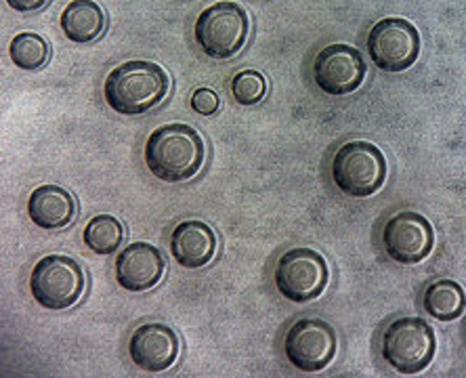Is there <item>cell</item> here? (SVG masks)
<instances>
[{"mask_svg": "<svg viewBox=\"0 0 466 378\" xmlns=\"http://www.w3.org/2000/svg\"><path fill=\"white\" fill-rule=\"evenodd\" d=\"M168 88L170 80L164 67L146 59H133L107 74L104 97L116 114L141 116L160 106Z\"/></svg>", "mask_w": 466, "mask_h": 378, "instance_id": "2", "label": "cell"}, {"mask_svg": "<svg viewBox=\"0 0 466 378\" xmlns=\"http://www.w3.org/2000/svg\"><path fill=\"white\" fill-rule=\"evenodd\" d=\"M130 360L143 373H167L175 366L181 353L179 334L162 322H149L133 330L128 341Z\"/></svg>", "mask_w": 466, "mask_h": 378, "instance_id": "12", "label": "cell"}, {"mask_svg": "<svg viewBox=\"0 0 466 378\" xmlns=\"http://www.w3.org/2000/svg\"><path fill=\"white\" fill-rule=\"evenodd\" d=\"M27 215L40 230H64L76 219L78 202L61 185H40L27 198Z\"/></svg>", "mask_w": 466, "mask_h": 378, "instance_id": "15", "label": "cell"}, {"mask_svg": "<svg viewBox=\"0 0 466 378\" xmlns=\"http://www.w3.org/2000/svg\"><path fill=\"white\" fill-rule=\"evenodd\" d=\"M330 177L337 189L351 198H370L385 185L387 160L374 143L353 139L334 151Z\"/></svg>", "mask_w": 466, "mask_h": 378, "instance_id": "4", "label": "cell"}, {"mask_svg": "<svg viewBox=\"0 0 466 378\" xmlns=\"http://www.w3.org/2000/svg\"><path fill=\"white\" fill-rule=\"evenodd\" d=\"M86 286L85 270L76 259L49 254L34 265L30 276L32 299L49 312H64L76 305Z\"/></svg>", "mask_w": 466, "mask_h": 378, "instance_id": "6", "label": "cell"}, {"mask_svg": "<svg viewBox=\"0 0 466 378\" xmlns=\"http://www.w3.org/2000/svg\"><path fill=\"white\" fill-rule=\"evenodd\" d=\"M49 3L51 0H6V5L17 13H38Z\"/></svg>", "mask_w": 466, "mask_h": 378, "instance_id": "22", "label": "cell"}, {"mask_svg": "<svg viewBox=\"0 0 466 378\" xmlns=\"http://www.w3.org/2000/svg\"><path fill=\"white\" fill-rule=\"evenodd\" d=\"M366 59L351 45H328L313 59L311 76L321 93L342 97L355 93L366 80Z\"/></svg>", "mask_w": 466, "mask_h": 378, "instance_id": "11", "label": "cell"}, {"mask_svg": "<svg viewBox=\"0 0 466 378\" xmlns=\"http://www.w3.org/2000/svg\"><path fill=\"white\" fill-rule=\"evenodd\" d=\"M127 231L120 219L114 215H97L93 217L85 227L82 240H85L86 249L95 254H112L125 242Z\"/></svg>", "mask_w": 466, "mask_h": 378, "instance_id": "18", "label": "cell"}, {"mask_svg": "<svg viewBox=\"0 0 466 378\" xmlns=\"http://www.w3.org/2000/svg\"><path fill=\"white\" fill-rule=\"evenodd\" d=\"M437 352L435 330L420 318H397L380 336V355L395 373L420 374Z\"/></svg>", "mask_w": 466, "mask_h": 378, "instance_id": "5", "label": "cell"}, {"mask_svg": "<svg viewBox=\"0 0 466 378\" xmlns=\"http://www.w3.org/2000/svg\"><path fill=\"white\" fill-rule=\"evenodd\" d=\"M167 261L156 246L133 242L116 259V281L128 292H146L160 284Z\"/></svg>", "mask_w": 466, "mask_h": 378, "instance_id": "13", "label": "cell"}, {"mask_svg": "<svg viewBox=\"0 0 466 378\" xmlns=\"http://www.w3.org/2000/svg\"><path fill=\"white\" fill-rule=\"evenodd\" d=\"M189 103H191V109L200 116H212L218 112V107H221V99H218V95L208 87L196 88Z\"/></svg>", "mask_w": 466, "mask_h": 378, "instance_id": "21", "label": "cell"}, {"mask_svg": "<svg viewBox=\"0 0 466 378\" xmlns=\"http://www.w3.org/2000/svg\"><path fill=\"white\" fill-rule=\"evenodd\" d=\"M229 91L239 106H257L267 95V78L258 70H242L231 78Z\"/></svg>", "mask_w": 466, "mask_h": 378, "instance_id": "20", "label": "cell"}, {"mask_svg": "<svg viewBox=\"0 0 466 378\" xmlns=\"http://www.w3.org/2000/svg\"><path fill=\"white\" fill-rule=\"evenodd\" d=\"M337 332L319 318L297 320L284 336V355L300 373H321L337 355Z\"/></svg>", "mask_w": 466, "mask_h": 378, "instance_id": "9", "label": "cell"}, {"mask_svg": "<svg viewBox=\"0 0 466 378\" xmlns=\"http://www.w3.org/2000/svg\"><path fill=\"white\" fill-rule=\"evenodd\" d=\"M380 244L390 261L400 265H418L433 252L435 231L427 217L414 210L390 215L380 231Z\"/></svg>", "mask_w": 466, "mask_h": 378, "instance_id": "10", "label": "cell"}, {"mask_svg": "<svg viewBox=\"0 0 466 378\" xmlns=\"http://www.w3.org/2000/svg\"><path fill=\"white\" fill-rule=\"evenodd\" d=\"M59 26L67 40L76 45H88L106 34L107 15L104 6L95 0H72L61 13Z\"/></svg>", "mask_w": 466, "mask_h": 378, "instance_id": "16", "label": "cell"}, {"mask_svg": "<svg viewBox=\"0 0 466 378\" xmlns=\"http://www.w3.org/2000/svg\"><path fill=\"white\" fill-rule=\"evenodd\" d=\"M207 160L202 135L189 125L173 122L156 128L146 141V164L164 183H183L200 173Z\"/></svg>", "mask_w": 466, "mask_h": 378, "instance_id": "1", "label": "cell"}, {"mask_svg": "<svg viewBox=\"0 0 466 378\" xmlns=\"http://www.w3.org/2000/svg\"><path fill=\"white\" fill-rule=\"evenodd\" d=\"M368 55L380 72H406L420 55V34L403 17H382L368 32Z\"/></svg>", "mask_w": 466, "mask_h": 378, "instance_id": "8", "label": "cell"}, {"mask_svg": "<svg viewBox=\"0 0 466 378\" xmlns=\"http://www.w3.org/2000/svg\"><path fill=\"white\" fill-rule=\"evenodd\" d=\"M250 36V17L242 5L221 0L210 5L196 19L194 38L210 59L225 61L239 55Z\"/></svg>", "mask_w": 466, "mask_h": 378, "instance_id": "3", "label": "cell"}, {"mask_svg": "<svg viewBox=\"0 0 466 378\" xmlns=\"http://www.w3.org/2000/svg\"><path fill=\"white\" fill-rule=\"evenodd\" d=\"M330 270L326 259L313 249H290L278 259L273 270L276 291L290 302H311L324 294Z\"/></svg>", "mask_w": 466, "mask_h": 378, "instance_id": "7", "label": "cell"}, {"mask_svg": "<svg viewBox=\"0 0 466 378\" xmlns=\"http://www.w3.org/2000/svg\"><path fill=\"white\" fill-rule=\"evenodd\" d=\"M170 252L185 270H202L217 254V233L200 219H185L170 233Z\"/></svg>", "mask_w": 466, "mask_h": 378, "instance_id": "14", "label": "cell"}, {"mask_svg": "<svg viewBox=\"0 0 466 378\" xmlns=\"http://www.w3.org/2000/svg\"><path fill=\"white\" fill-rule=\"evenodd\" d=\"M11 61L25 72H38L49 64L51 45L34 32H22L9 45Z\"/></svg>", "mask_w": 466, "mask_h": 378, "instance_id": "19", "label": "cell"}, {"mask_svg": "<svg viewBox=\"0 0 466 378\" xmlns=\"http://www.w3.org/2000/svg\"><path fill=\"white\" fill-rule=\"evenodd\" d=\"M424 313L440 322H454L466 309L464 288L454 280H437L424 288L422 294Z\"/></svg>", "mask_w": 466, "mask_h": 378, "instance_id": "17", "label": "cell"}]
</instances>
